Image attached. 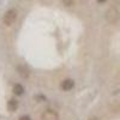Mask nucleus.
<instances>
[{
    "label": "nucleus",
    "instance_id": "nucleus-1",
    "mask_svg": "<svg viewBox=\"0 0 120 120\" xmlns=\"http://www.w3.org/2000/svg\"><path fill=\"white\" fill-rule=\"evenodd\" d=\"M106 19H107V22L108 23H111V24H115L119 22V19H120V13L119 11L114 7H109L107 10V12H106Z\"/></svg>",
    "mask_w": 120,
    "mask_h": 120
},
{
    "label": "nucleus",
    "instance_id": "nucleus-2",
    "mask_svg": "<svg viewBox=\"0 0 120 120\" xmlns=\"http://www.w3.org/2000/svg\"><path fill=\"white\" fill-rule=\"evenodd\" d=\"M17 19V12L15 11V10H8V11L5 13L4 16V24L7 25V26H11Z\"/></svg>",
    "mask_w": 120,
    "mask_h": 120
},
{
    "label": "nucleus",
    "instance_id": "nucleus-3",
    "mask_svg": "<svg viewBox=\"0 0 120 120\" xmlns=\"http://www.w3.org/2000/svg\"><path fill=\"white\" fill-rule=\"evenodd\" d=\"M41 120H59V115L55 111L52 109H47L41 115Z\"/></svg>",
    "mask_w": 120,
    "mask_h": 120
},
{
    "label": "nucleus",
    "instance_id": "nucleus-4",
    "mask_svg": "<svg viewBox=\"0 0 120 120\" xmlns=\"http://www.w3.org/2000/svg\"><path fill=\"white\" fill-rule=\"evenodd\" d=\"M73 86H75V82L72 81V79H65V81L61 83V89L65 90V91L71 90Z\"/></svg>",
    "mask_w": 120,
    "mask_h": 120
},
{
    "label": "nucleus",
    "instance_id": "nucleus-5",
    "mask_svg": "<svg viewBox=\"0 0 120 120\" xmlns=\"http://www.w3.org/2000/svg\"><path fill=\"white\" fill-rule=\"evenodd\" d=\"M17 107H18V103H17L16 100H10L8 103H7V108H8V111H10V112H15L16 109H17Z\"/></svg>",
    "mask_w": 120,
    "mask_h": 120
},
{
    "label": "nucleus",
    "instance_id": "nucleus-6",
    "mask_svg": "<svg viewBox=\"0 0 120 120\" xmlns=\"http://www.w3.org/2000/svg\"><path fill=\"white\" fill-rule=\"evenodd\" d=\"M13 93H15L16 95H18V96H21V95L24 93V88H23L21 84H16V85L13 86Z\"/></svg>",
    "mask_w": 120,
    "mask_h": 120
},
{
    "label": "nucleus",
    "instance_id": "nucleus-7",
    "mask_svg": "<svg viewBox=\"0 0 120 120\" xmlns=\"http://www.w3.org/2000/svg\"><path fill=\"white\" fill-rule=\"evenodd\" d=\"M18 70H19V71H21V72H19V73H21V76H23V77H28V70L26 68H23V67H18Z\"/></svg>",
    "mask_w": 120,
    "mask_h": 120
},
{
    "label": "nucleus",
    "instance_id": "nucleus-8",
    "mask_svg": "<svg viewBox=\"0 0 120 120\" xmlns=\"http://www.w3.org/2000/svg\"><path fill=\"white\" fill-rule=\"evenodd\" d=\"M63 4H64L65 6L70 7V6H72V5L75 4V0H63Z\"/></svg>",
    "mask_w": 120,
    "mask_h": 120
},
{
    "label": "nucleus",
    "instance_id": "nucleus-9",
    "mask_svg": "<svg viewBox=\"0 0 120 120\" xmlns=\"http://www.w3.org/2000/svg\"><path fill=\"white\" fill-rule=\"evenodd\" d=\"M19 120H30V118H29V116H22Z\"/></svg>",
    "mask_w": 120,
    "mask_h": 120
},
{
    "label": "nucleus",
    "instance_id": "nucleus-10",
    "mask_svg": "<svg viewBox=\"0 0 120 120\" xmlns=\"http://www.w3.org/2000/svg\"><path fill=\"white\" fill-rule=\"evenodd\" d=\"M106 0H97V3H105Z\"/></svg>",
    "mask_w": 120,
    "mask_h": 120
},
{
    "label": "nucleus",
    "instance_id": "nucleus-11",
    "mask_svg": "<svg viewBox=\"0 0 120 120\" xmlns=\"http://www.w3.org/2000/svg\"><path fill=\"white\" fill-rule=\"evenodd\" d=\"M89 120H98V119H97V118H90Z\"/></svg>",
    "mask_w": 120,
    "mask_h": 120
}]
</instances>
